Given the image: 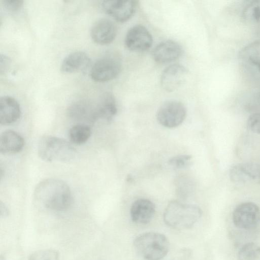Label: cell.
Returning a JSON list of instances; mask_svg holds the SVG:
<instances>
[{"label":"cell","mask_w":260,"mask_h":260,"mask_svg":"<svg viewBox=\"0 0 260 260\" xmlns=\"http://www.w3.org/2000/svg\"><path fill=\"white\" fill-rule=\"evenodd\" d=\"M21 109L18 102L10 96L0 99V123L8 125L16 122L20 117Z\"/></svg>","instance_id":"e0dca14e"},{"label":"cell","mask_w":260,"mask_h":260,"mask_svg":"<svg viewBox=\"0 0 260 260\" xmlns=\"http://www.w3.org/2000/svg\"><path fill=\"white\" fill-rule=\"evenodd\" d=\"M247 126L251 132L260 135V113H254L249 117Z\"/></svg>","instance_id":"4316f807"},{"label":"cell","mask_w":260,"mask_h":260,"mask_svg":"<svg viewBox=\"0 0 260 260\" xmlns=\"http://www.w3.org/2000/svg\"><path fill=\"white\" fill-rule=\"evenodd\" d=\"M91 133L90 126L85 123H78L73 125L69 131V137L74 144L80 145L85 143Z\"/></svg>","instance_id":"44dd1931"},{"label":"cell","mask_w":260,"mask_h":260,"mask_svg":"<svg viewBox=\"0 0 260 260\" xmlns=\"http://www.w3.org/2000/svg\"><path fill=\"white\" fill-rule=\"evenodd\" d=\"M242 16L248 22L260 23V0L248 2L243 10Z\"/></svg>","instance_id":"603a6c76"},{"label":"cell","mask_w":260,"mask_h":260,"mask_svg":"<svg viewBox=\"0 0 260 260\" xmlns=\"http://www.w3.org/2000/svg\"><path fill=\"white\" fill-rule=\"evenodd\" d=\"M260 257V247L250 242L243 245L238 253V260H256Z\"/></svg>","instance_id":"cb8c5ba5"},{"label":"cell","mask_w":260,"mask_h":260,"mask_svg":"<svg viewBox=\"0 0 260 260\" xmlns=\"http://www.w3.org/2000/svg\"><path fill=\"white\" fill-rule=\"evenodd\" d=\"M188 70L179 64H174L166 68L162 72L160 84L168 92L178 89L185 82L188 76Z\"/></svg>","instance_id":"30bf717a"},{"label":"cell","mask_w":260,"mask_h":260,"mask_svg":"<svg viewBox=\"0 0 260 260\" xmlns=\"http://www.w3.org/2000/svg\"><path fill=\"white\" fill-rule=\"evenodd\" d=\"M2 2L4 7L12 12L19 10L23 3V1L21 0H4Z\"/></svg>","instance_id":"83f0119b"},{"label":"cell","mask_w":260,"mask_h":260,"mask_svg":"<svg viewBox=\"0 0 260 260\" xmlns=\"http://www.w3.org/2000/svg\"><path fill=\"white\" fill-rule=\"evenodd\" d=\"M241 60L256 68L260 71V40L244 47L239 53Z\"/></svg>","instance_id":"ffe728a7"},{"label":"cell","mask_w":260,"mask_h":260,"mask_svg":"<svg viewBox=\"0 0 260 260\" xmlns=\"http://www.w3.org/2000/svg\"><path fill=\"white\" fill-rule=\"evenodd\" d=\"M155 212L154 203L147 199H140L132 205L130 215L133 222L147 224L153 218Z\"/></svg>","instance_id":"9a60e30c"},{"label":"cell","mask_w":260,"mask_h":260,"mask_svg":"<svg viewBox=\"0 0 260 260\" xmlns=\"http://www.w3.org/2000/svg\"><path fill=\"white\" fill-rule=\"evenodd\" d=\"M137 252L146 260H160L168 253V238L157 232H146L138 236L134 241Z\"/></svg>","instance_id":"3957f363"},{"label":"cell","mask_w":260,"mask_h":260,"mask_svg":"<svg viewBox=\"0 0 260 260\" xmlns=\"http://www.w3.org/2000/svg\"><path fill=\"white\" fill-rule=\"evenodd\" d=\"M175 189L178 197L185 199L194 192V181L189 176H180L175 180Z\"/></svg>","instance_id":"7402d4cb"},{"label":"cell","mask_w":260,"mask_h":260,"mask_svg":"<svg viewBox=\"0 0 260 260\" xmlns=\"http://www.w3.org/2000/svg\"><path fill=\"white\" fill-rule=\"evenodd\" d=\"M153 43L149 31L144 26L137 25L127 31L125 38L126 47L131 51L141 52L148 50Z\"/></svg>","instance_id":"9c48e42d"},{"label":"cell","mask_w":260,"mask_h":260,"mask_svg":"<svg viewBox=\"0 0 260 260\" xmlns=\"http://www.w3.org/2000/svg\"><path fill=\"white\" fill-rule=\"evenodd\" d=\"M28 260H58V253L53 249L39 250L32 253Z\"/></svg>","instance_id":"484cf974"},{"label":"cell","mask_w":260,"mask_h":260,"mask_svg":"<svg viewBox=\"0 0 260 260\" xmlns=\"http://www.w3.org/2000/svg\"><path fill=\"white\" fill-rule=\"evenodd\" d=\"M98 120L111 121L116 115L117 108L114 97L109 93L104 94L97 102Z\"/></svg>","instance_id":"d6986e66"},{"label":"cell","mask_w":260,"mask_h":260,"mask_svg":"<svg viewBox=\"0 0 260 260\" xmlns=\"http://www.w3.org/2000/svg\"><path fill=\"white\" fill-rule=\"evenodd\" d=\"M35 199L45 207L54 211H63L72 204L73 198L69 185L56 178L45 179L36 186Z\"/></svg>","instance_id":"6da1fadb"},{"label":"cell","mask_w":260,"mask_h":260,"mask_svg":"<svg viewBox=\"0 0 260 260\" xmlns=\"http://www.w3.org/2000/svg\"><path fill=\"white\" fill-rule=\"evenodd\" d=\"M182 53V49L178 43L172 40H167L155 46L152 55L156 62L166 63L177 59Z\"/></svg>","instance_id":"5bb4252c"},{"label":"cell","mask_w":260,"mask_h":260,"mask_svg":"<svg viewBox=\"0 0 260 260\" xmlns=\"http://www.w3.org/2000/svg\"><path fill=\"white\" fill-rule=\"evenodd\" d=\"M38 152L41 159L47 161H69L73 159L76 150L66 140L52 136H45L40 140Z\"/></svg>","instance_id":"277c9868"},{"label":"cell","mask_w":260,"mask_h":260,"mask_svg":"<svg viewBox=\"0 0 260 260\" xmlns=\"http://www.w3.org/2000/svg\"><path fill=\"white\" fill-rule=\"evenodd\" d=\"M9 210L6 205L1 202L0 203V213L2 217H5L9 215Z\"/></svg>","instance_id":"f546056e"},{"label":"cell","mask_w":260,"mask_h":260,"mask_svg":"<svg viewBox=\"0 0 260 260\" xmlns=\"http://www.w3.org/2000/svg\"><path fill=\"white\" fill-rule=\"evenodd\" d=\"M202 214L201 209L197 205L172 201L165 210L164 220L170 227L186 229L193 226Z\"/></svg>","instance_id":"7a4b0ae2"},{"label":"cell","mask_w":260,"mask_h":260,"mask_svg":"<svg viewBox=\"0 0 260 260\" xmlns=\"http://www.w3.org/2000/svg\"><path fill=\"white\" fill-rule=\"evenodd\" d=\"M137 2L133 0H107L102 2L103 10L118 22L128 20L135 13Z\"/></svg>","instance_id":"ba28073f"},{"label":"cell","mask_w":260,"mask_h":260,"mask_svg":"<svg viewBox=\"0 0 260 260\" xmlns=\"http://www.w3.org/2000/svg\"><path fill=\"white\" fill-rule=\"evenodd\" d=\"M192 156L190 155H179L171 158L169 165L175 169H184L189 167L192 164Z\"/></svg>","instance_id":"d4e9b609"},{"label":"cell","mask_w":260,"mask_h":260,"mask_svg":"<svg viewBox=\"0 0 260 260\" xmlns=\"http://www.w3.org/2000/svg\"><path fill=\"white\" fill-rule=\"evenodd\" d=\"M68 113L74 120L88 122L98 120L97 103L86 100H81L72 103Z\"/></svg>","instance_id":"7c38bea8"},{"label":"cell","mask_w":260,"mask_h":260,"mask_svg":"<svg viewBox=\"0 0 260 260\" xmlns=\"http://www.w3.org/2000/svg\"><path fill=\"white\" fill-rule=\"evenodd\" d=\"M91 63L88 55L84 52L78 51L67 55L60 64V70L65 73L82 72L86 71Z\"/></svg>","instance_id":"2e32d148"},{"label":"cell","mask_w":260,"mask_h":260,"mask_svg":"<svg viewBox=\"0 0 260 260\" xmlns=\"http://www.w3.org/2000/svg\"><path fill=\"white\" fill-rule=\"evenodd\" d=\"M186 109L181 102L175 100L163 103L158 108L156 118L158 122L167 128H174L180 125L184 120Z\"/></svg>","instance_id":"8992f818"},{"label":"cell","mask_w":260,"mask_h":260,"mask_svg":"<svg viewBox=\"0 0 260 260\" xmlns=\"http://www.w3.org/2000/svg\"><path fill=\"white\" fill-rule=\"evenodd\" d=\"M117 28L114 23L107 18H102L95 22L90 29L92 40L96 44L106 45L115 39Z\"/></svg>","instance_id":"4fadbf2b"},{"label":"cell","mask_w":260,"mask_h":260,"mask_svg":"<svg viewBox=\"0 0 260 260\" xmlns=\"http://www.w3.org/2000/svg\"><path fill=\"white\" fill-rule=\"evenodd\" d=\"M24 145L22 137L13 130H6L0 136V152L3 154H13L22 150Z\"/></svg>","instance_id":"ac0fdd59"},{"label":"cell","mask_w":260,"mask_h":260,"mask_svg":"<svg viewBox=\"0 0 260 260\" xmlns=\"http://www.w3.org/2000/svg\"><path fill=\"white\" fill-rule=\"evenodd\" d=\"M233 221L238 228L251 230L260 223V209L252 202H245L238 205L233 212Z\"/></svg>","instance_id":"52a82bcc"},{"label":"cell","mask_w":260,"mask_h":260,"mask_svg":"<svg viewBox=\"0 0 260 260\" xmlns=\"http://www.w3.org/2000/svg\"><path fill=\"white\" fill-rule=\"evenodd\" d=\"M10 60L5 55L1 54L0 72L2 74L5 73L9 68Z\"/></svg>","instance_id":"f1b7e54d"},{"label":"cell","mask_w":260,"mask_h":260,"mask_svg":"<svg viewBox=\"0 0 260 260\" xmlns=\"http://www.w3.org/2000/svg\"><path fill=\"white\" fill-rule=\"evenodd\" d=\"M230 177L236 183L260 181V165L255 162H243L233 166L230 171Z\"/></svg>","instance_id":"8fae6325"},{"label":"cell","mask_w":260,"mask_h":260,"mask_svg":"<svg viewBox=\"0 0 260 260\" xmlns=\"http://www.w3.org/2000/svg\"><path fill=\"white\" fill-rule=\"evenodd\" d=\"M121 70V61L119 56L114 54H108L93 63L90 68V76L96 82H107L117 77Z\"/></svg>","instance_id":"5b68a950"}]
</instances>
